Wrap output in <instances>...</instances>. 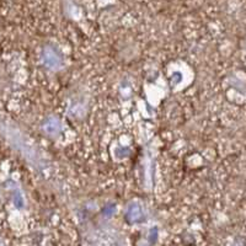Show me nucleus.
<instances>
[{"mask_svg": "<svg viewBox=\"0 0 246 246\" xmlns=\"http://www.w3.org/2000/svg\"><path fill=\"white\" fill-rule=\"evenodd\" d=\"M6 132H7V139H9V142L13 144V147L17 151H20L29 161L33 162L34 165H36L37 162H41L40 154H38L37 148L34 147L33 143L30 142L29 138H26L21 132H19L17 129H13V128L6 129Z\"/></svg>", "mask_w": 246, "mask_h": 246, "instance_id": "obj_1", "label": "nucleus"}, {"mask_svg": "<svg viewBox=\"0 0 246 246\" xmlns=\"http://www.w3.org/2000/svg\"><path fill=\"white\" fill-rule=\"evenodd\" d=\"M42 63L48 69H59L63 64V57L57 48L52 46L46 47L42 52Z\"/></svg>", "mask_w": 246, "mask_h": 246, "instance_id": "obj_2", "label": "nucleus"}, {"mask_svg": "<svg viewBox=\"0 0 246 246\" xmlns=\"http://www.w3.org/2000/svg\"><path fill=\"white\" fill-rule=\"evenodd\" d=\"M62 123L57 118V117H48L44 123H43V131L46 134H48L50 137H54V135H58L62 131Z\"/></svg>", "mask_w": 246, "mask_h": 246, "instance_id": "obj_3", "label": "nucleus"}, {"mask_svg": "<svg viewBox=\"0 0 246 246\" xmlns=\"http://www.w3.org/2000/svg\"><path fill=\"white\" fill-rule=\"evenodd\" d=\"M144 217V212H143V208L139 203L133 202L132 204L128 207L127 209V218L128 220L132 221V223H137V221L142 220Z\"/></svg>", "mask_w": 246, "mask_h": 246, "instance_id": "obj_4", "label": "nucleus"}, {"mask_svg": "<svg viewBox=\"0 0 246 246\" xmlns=\"http://www.w3.org/2000/svg\"><path fill=\"white\" fill-rule=\"evenodd\" d=\"M155 237H156V233H155V230H153V234H151V241H154Z\"/></svg>", "mask_w": 246, "mask_h": 246, "instance_id": "obj_5", "label": "nucleus"}]
</instances>
